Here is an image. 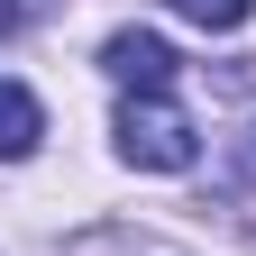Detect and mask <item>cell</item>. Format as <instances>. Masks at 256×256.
Masks as SVG:
<instances>
[{
	"label": "cell",
	"mask_w": 256,
	"mask_h": 256,
	"mask_svg": "<svg viewBox=\"0 0 256 256\" xmlns=\"http://www.w3.org/2000/svg\"><path fill=\"white\" fill-rule=\"evenodd\" d=\"M119 156L138 174H183L192 156H202V128H192L165 92H128L119 101Z\"/></svg>",
	"instance_id": "6da1fadb"
},
{
	"label": "cell",
	"mask_w": 256,
	"mask_h": 256,
	"mask_svg": "<svg viewBox=\"0 0 256 256\" xmlns=\"http://www.w3.org/2000/svg\"><path fill=\"white\" fill-rule=\"evenodd\" d=\"M37 138H46V110H37V92H28V82H0V165L37 156Z\"/></svg>",
	"instance_id": "3957f363"
},
{
	"label": "cell",
	"mask_w": 256,
	"mask_h": 256,
	"mask_svg": "<svg viewBox=\"0 0 256 256\" xmlns=\"http://www.w3.org/2000/svg\"><path fill=\"white\" fill-rule=\"evenodd\" d=\"M28 18H46V0H0V28H28Z\"/></svg>",
	"instance_id": "5b68a950"
},
{
	"label": "cell",
	"mask_w": 256,
	"mask_h": 256,
	"mask_svg": "<svg viewBox=\"0 0 256 256\" xmlns=\"http://www.w3.org/2000/svg\"><path fill=\"white\" fill-rule=\"evenodd\" d=\"M101 74H110L119 92H165V82H174V46L146 37V28H119V37L101 46Z\"/></svg>",
	"instance_id": "7a4b0ae2"
},
{
	"label": "cell",
	"mask_w": 256,
	"mask_h": 256,
	"mask_svg": "<svg viewBox=\"0 0 256 256\" xmlns=\"http://www.w3.org/2000/svg\"><path fill=\"white\" fill-rule=\"evenodd\" d=\"M174 18H192V28H210V37H229V28H247L256 18V0H165Z\"/></svg>",
	"instance_id": "277c9868"
}]
</instances>
